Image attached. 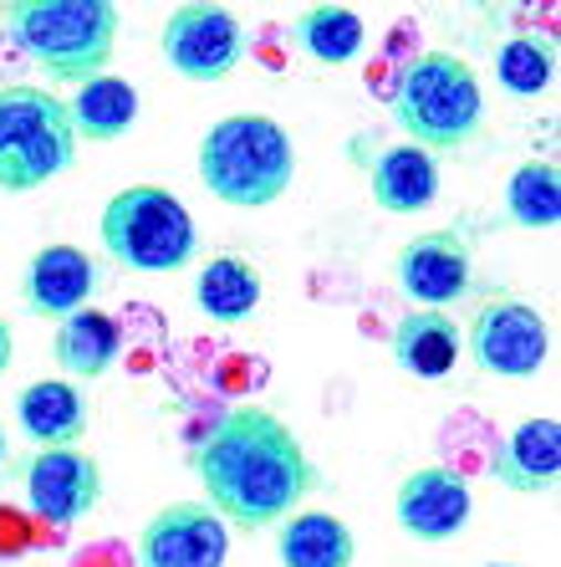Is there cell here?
<instances>
[{
	"mask_svg": "<svg viewBox=\"0 0 561 567\" xmlns=\"http://www.w3.org/2000/svg\"><path fill=\"white\" fill-rule=\"evenodd\" d=\"M189 465L199 475L205 506L240 532L281 527L322 491V465L266 404H236L199 445H189Z\"/></svg>",
	"mask_w": 561,
	"mask_h": 567,
	"instance_id": "6da1fadb",
	"label": "cell"
},
{
	"mask_svg": "<svg viewBox=\"0 0 561 567\" xmlns=\"http://www.w3.org/2000/svg\"><path fill=\"white\" fill-rule=\"evenodd\" d=\"M6 37L52 82L103 78L118 52V6L113 0H6Z\"/></svg>",
	"mask_w": 561,
	"mask_h": 567,
	"instance_id": "7a4b0ae2",
	"label": "cell"
},
{
	"mask_svg": "<svg viewBox=\"0 0 561 567\" xmlns=\"http://www.w3.org/2000/svg\"><path fill=\"white\" fill-rule=\"evenodd\" d=\"M199 179L236 210H266L297 179V144L266 113H230L199 138Z\"/></svg>",
	"mask_w": 561,
	"mask_h": 567,
	"instance_id": "3957f363",
	"label": "cell"
},
{
	"mask_svg": "<svg viewBox=\"0 0 561 567\" xmlns=\"http://www.w3.org/2000/svg\"><path fill=\"white\" fill-rule=\"evenodd\" d=\"M393 123L408 133V144L424 154L465 148L485 123V93L470 62L455 52H424L404 66L393 87Z\"/></svg>",
	"mask_w": 561,
	"mask_h": 567,
	"instance_id": "277c9868",
	"label": "cell"
},
{
	"mask_svg": "<svg viewBox=\"0 0 561 567\" xmlns=\"http://www.w3.org/2000/svg\"><path fill=\"white\" fill-rule=\"evenodd\" d=\"M97 240H103L107 261L128 266V271H148V277L184 271L199 251L195 215L184 210V199L164 185L118 189V195L103 205Z\"/></svg>",
	"mask_w": 561,
	"mask_h": 567,
	"instance_id": "5b68a950",
	"label": "cell"
},
{
	"mask_svg": "<svg viewBox=\"0 0 561 567\" xmlns=\"http://www.w3.org/2000/svg\"><path fill=\"white\" fill-rule=\"evenodd\" d=\"M72 158H77V133L62 97L52 87L6 82L0 87V189L31 195L72 169Z\"/></svg>",
	"mask_w": 561,
	"mask_h": 567,
	"instance_id": "8992f818",
	"label": "cell"
},
{
	"mask_svg": "<svg viewBox=\"0 0 561 567\" xmlns=\"http://www.w3.org/2000/svg\"><path fill=\"white\" fill-rule=\"evenodd\" d=\"M158 52L184 82H225L246 62V27L230 6L184 0L158 31Z\"/></svg>",
	"mask_w": 561,
	"mask_h": 567,
	"instance_id": "52a82bcc",
	"label": "cell"
},
{
	"mask_svg": "<svg viewBox=\"0 0 561 567\" xmlns=\"http://www.w3.org/2000/svg\"><path fill=\"white\" fill-rule=\"evenodd\" d=\"M475 369L496 373V379H536L551 358V328L521 297H490L475 307L470 328H465Z\"/></svg>",
	"mask_w": 561,
	"mask_h": 567,
	"instance_id": "ba28073f",
	"label": "cell"
},
{
	"mask_svg": "<svg viewBox=\"0 0 561 567\" xmlns=\"http://www.w3.org/2000/svg\"><path fill=\"white\" fill-rule=\"evenodd\" d=\"M15 475L41 527H77L103 506V461L82 445L31 450L27 461H15Z\"/></svg>",
	"mask_w": 561,
	"mask_h": 567,
	"instance_id": "9c48e42d",
	"label": "cell"
},
{
	"mask_svg": "<svg viewBox=\"0 0 561 567\" xmlns=\"http://www.w3.org/2000/svg\"><path fill=\"white\" fill-rule=\"evenodd\" d=\"M393 277L414 307L449 312L475 291V246L459 230H424L393 256Z\"/></svg>",
	"mask_w": 561,
	"mask_h": 567,
	"instance_id": "30bf717a",
	"label": "cell"
},
{
	"mask_svg": "<svg viewBox=\"0 0 561 567\" xmlns=\"http://www.w3.org/2000/svg\"><path fill=\"white\" fill-rule=\"evenodd\" d=\"M133 557L138 567H225L230 527L205 502H169L138 527Z\"/></svg>",
	"mask_w": 561,
	"mask_h": 567,
	"instance_id": "8fae6325",
	"label": "cell"
},
{
	"mask_svg": "<svg viewBox=\"0 0 561 567\" xmlns=\"http://www.w3.org/2000/svg\"><path fill=\"white\" fill-rule=\"evenodd\" d=\"M107 287V266L82 246H41L21 271V307L41 322H62V317L92 307V297Z\"/></svg>",
	"mask_w": 561,
	"mask_h": 567,
	"instance_id": "7c38bea8",
	"label": "cell"
},
{
	"mask_svg": "<svg viewBox=\"0 0 561 567\" xmlns=\"http://www.w3.org/2000/svg\"><path fill=\"white\" fill-rule=\"evenodd\" d=\"M393 516L398 527L418 542H449L470 527L475 491L470 481L449 465H418L404 475V486L393 491Z\"/></svg>",
	"mask_w": 561,
	"mask_h": 567,
	"instance_id": "4fadbf2b",
	"label": "cell"
},
{
	"mask_svg": "<svg viewBox=\"0 0 561 567\" xmlns=\"http://www.w3.org/2000/svg\"><path fill=\"white\" fill-rule=\"evenodd\" d=\"M459 348H465V332H459V317L449 312H429V307H414L393 322L388 353L398 363V373L418 383H439L455 373Z\"/></svg>",
	"mask_w": 561,
	"mask_h": 567,
	"instance_id": "5bb4252c",
	"label": "cell"
},
{
	"mask_svg": "<svg viewBox=\"0 0 561 567\" xmlns=\"http://www.w3.org/2000/svg\"><path fill=\"white\" fill-rule=\"evenodd\" d=\"M490 475L496 486L516 491V496H536L561 481V424L551 420H521L490 455Z\"/></svg>",
	"mask_w": 561,
	"mask_h": 567,
	"instance_id": "9a60e30c",
	"label": "cell"
},
{
	"mask_svg": "<svg viewBox=\"0 0 561 567\" xmlns=\"http://www.w3.org/2000/svg\"><path fill=\"white\" fill-rule=\"evenodd\" d=\"M15 424L37 450H66L87 435V399L72 379H37L15 399Z\"/></svg>",
	"mask_w": 561,
	"mask_h": 567,
	"instance_id": "2e32d148",
	"label": "cell"
},
{
	"mask_svg": "<svg viewBox=\"0 0 561 567\" xmlns=\"http://www.w3.org/2000/svg\"><path fill=\"white\" fill-rule=\"evenodd\" d=\"M118 353H123V322L113 312H97V307H82V312L62 317L52 332V358L72 383L107 379Z\"/></svg>",
	"mask_w": 561,
	"mask_h": 567,
	"instance_id": "e0dca14e",
	"label": "cell"
},
{
	"mask_svg": "<svg viewBox=\"0 0 561 567\" xmlns=\"http://www.w3.org/2000/svg\"><path fill=\"white\" fill-rule=\"evenodd\" d=\"M367 185H373L378 210L418 215L439 199V164H434V154H424V148H414V144H393L373 158Z\"/></svg>",
	"mask_w": 561,
	"mask_h": 567,
	"instance_id": "ac0fdd59",
	"label": "cell"
},
{
	"mask_svg": "<svg viewBox=\"0 0 561 567\" xmlns=\"http://www.w3.org/2000/svg\"><path fill=\"white\" fill-rule=\"evenodd\" d=\"M281 567H353L357 537L337 512H297L276 527Z\"/></svg>",
	"mask_w": 561,
	"mask_h": 567,
	"instance_id": "d6986e66",
	"label": "cell"
},
{
	"mask_svg": "<svg viewBox=\"0 0 561 567\" xmlns=\"http://www.w3.org/2000/svg\"><path fill=\"white\" fill-rule=\"evenodd\" d=\"M266 297V277L246 256H215V261L199 266L195 277V307L209 317V322H220V328H236L246 322Z\"/></svg>",
	"mask_w": 561,
	"mask_h": 567,
	"instance_id": "ffe728a7",
	"label": "cell"
},
{
	"mask_svg": "<svg viewBox=\"0 0 561 567\" xmlns=\"http://www.w3.org/2000/svg\"><path fill=\"white\" fill-rule=\"evenodd\" d=\"M66 113H72V133H77V138L118 144L123 133L133 128V118H138V87H133L128 78L103 72V78L82 82L77 97L66 103Z\"/></svg>",
	"mask_w": 561,
	"mask_h": 567,
	"instance_id": "44dd1931",
	"label": "cell"
},
{
	"mask_svg": "<svg viewBox=\"0 0 561 567\" xmlns=\"http://www.w3.org/2000/svg\"><path fill=\"white\" fill-rule=\"evenodd\" d=\"M291 41H297L301 56H312L322 66H347L367 41L363 11L353 6H307L291 27Z\"/></svg>",
	"mask_w": 561,
	"mask_h": 567,
	"instance_id": "7402d4cb",
	"label": "cell"
},
{
	"mask_svg": "<svg viewBox=\"0 0 561 567\" xmlns=\"http://www.w3.org/2000/svg\"><path fill=\"white\" fill-rule=\"evenodd\" d=\"M506 220L521 230H557L561 225V169L551 158H526L510 169Z\"/></svg>",
	"mask_w": 561,
	"mask_h": 567,
	"instance_id": "603a6c76",
	"label": "cell"
},
{
	"mask_svg": "<svg viewBox=\"0 0 561 567\" xmlns=\"http://www.w3.org/2000/svg\"><path fill=\"white\" fill-rule=\"evenodd\" d=\"M496 78L510 97H541L557 82V52L536 37H510L496 52Z\"/></svg>",
	"mask_w": 561,
	"mask_h": 567,
	"instance_id": "cb8c5ba5",
	"label": "cell"
},
{
	"mask_svg": "<svg viewBox=\"0 0 561 567\" xmlns=\"http://www.w3.org/2000/svg\"><path fill=\"white\" fill-rule=\"evenodd\" d=\"M31 522L21 512H6V506H0V557H11V553H27L31 547Z\"/></svg>",
	"mask_w": 561,
	"mask_h": 567,
	"instance_id": "d4e9b609",
	"label": "cell"
},
{
	"mask_svg": "<svg viewBox=\"0 0 561 567\" xmlns=\"http://www.w3.org/2000/svg\"><path fill=\"white\" fill-rule=\"evenodd\" d=\"M11 358H15V332H11V322L0 317V373L11 369Z\"/></svg>",
	"mask_w": 561,
	"mask_h": 567,
	"instance_id": "484cf974",
	"label": "cell"
},
{
	"mask_svg": "<svg viewBox=\"0 0 561 567\" xmlns=\"http://www.w3.org/2000/svg\"><path fill=\"white\" fill-rule=\"evenodd\" d=\"M6 475H15V455H11V445H6V430H0V481Z\"/></svg>",
	"mask_w": 561,
	"mask_h": 567,
	"instance_id": "4316f807",
	"label": "cell"
},
{
	"mask_svg": "<svg viewBox=\"0 0 561 567\" xmlns=\"http://www.w3.org/2000/svg\"><path fill=\"white\" fill-rule=\"evenodd\" d=\"M485 567H521V563H485Z\"/></svg>",
	"mask_w": 561,
	"mask_h": 567,
	"instance_id": "83f0119b",
	"label": "cell"
}]
</instances>
